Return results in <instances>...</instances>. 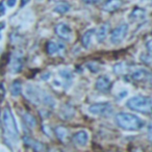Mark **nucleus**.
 <instances>
[{
  "instance_id": "nucleus-7",
  "label": "nucleus",
  "mask_w": 152,
  "mask_h": 152,
  "mask_svg": "<svg viewBox=\"0 0 152 152\" xmlns=\"http://www.w3.org/2000/svg\"><path fill=\"white\" fill-rule=\"evenodd\" d=\"M55 32L56 34L65 41H70L72 37V29L69 25H67L66 23H59L55 27Z\"/></svg>"
},
{
  "instance_id": "nucleus-5",
  "label": "nucleus",
  "mask_w": 152,
  "mask_h": 152,
  "mask_svg": "<svg viewBox=\"0 0 152 152\" xmlns=\"http://www.w3.org/2000/svg\"><path fill=\"white\" fill-rule=\"evenodd\" d=\"M89 112L95 116L108 117L114 113V106L108 102H99V103L92 104L89 107Z\"/></svg>"
},
{
  "instance_id": "nucleus-32",
  "label": "nucleus",
  "mask_w": 152,
  "mask_h": 152,
  "mask_svg": "<svg viewBox=\"0 0 152 152\" xmlns=\"http://www.w3.org/2000/svg\"><path fill=\"white\" fill-rule=\"evenodd\" d=\"M0 39H1V36H0Z\"/></svg>"
},
{
  "instance_id": "nucleus-13",
  "label": "nucleus",
  "mask_w": 152,
  "mask_h": 152,
  "mask_svg": "<svg viewBox=\"0 0 152 152\" xmlns=\"http://www.w3.org/2000/svg\"><path fill=\"white\" fill-rule=\"evenodd\" d=\"M108 30H110V24L105 23L102 24L99 28H98L97 32H96V38H97V41L99 43H102L105 41L106 37H107Z\"/></svg>"
},
{
  "instance_id": "nucleus-10",
  "label": "nucleus",
  "mask_w": 152,
  "mask_h": 152,
  "mask_svg": "<svg viewBox=\"0 0 152 152\" xmlns=\"http://www.w3.org/2000/svg\"><path fill=\"white\" fill-rule=\"evenodd\" d=\"M72 141L76 146L79 147H85L89 142V133L85 130H80L78 132H76L72 137Z\"/></svg>"
},
{
  "instance_id": "nucleus-21",
  "label": "nucleus",
  "mask_w": 152,
  "mask_h": 152,
  "mask_svg": "<svg viewBox=\"0 0 152 152\" xmlns=\"http://www.w3.org/2000/svg\"><path fill=\"white\" fill-rule=\"evenodd\" d=\"M22 91V87H21V83L18 80L14 81L13 85L11 87V92H12V95L13 96H19L21 94Z\"/></svg>"
},
{
  "instance_id": "nucleus-1",
  "label": "nucleus",
  "mask_w": 152,
  "mask_h": 152,
  "mask_svg": "<svg viewBox=\"0 0 152 152\" xmlns=\"http://www.w3.org/2000/svg\"><path fill=\"white\" fill-rule=\"evenodd\" d=\"M25 95L32 103L34 104H41L43 103L44 105L49 106V107H54L55 101L48 93L43 91L40 88L34 87V86L29 85L26 87L25 90Z\"/></svg>"
},
{
  "instance_id": "nucleus-31",
  "label": "nucleus",
  "mask_w": 152,
  "mask_h": 152,
  "mask_svg": "<svg viewBox=\"0 0 152 152\" xmlns=\"http://www.w3.org/2000/svg\"><path fill=\"white\" fill-rule=\"evenodd\" d=\"M4 27V23H0V29H2Z\"/></svg>"
},
{
  "instance_id": "nucleus-24",
  "label": "nucleus",
  "mask_w": 152,
  "mask_h": 152,
  "mask_svg": "<svg viewBox=\"0 0 152 152\" xmlns=\"http://www.w3.org/2000/svg\"><path fill=\"white\" fill-rule=\"evenodd\" d=\"M88 68H89L92 72H94V73H97V72L100 70L99 66H98L97 64H95V63H89V64H88Z\"/></svg>"
},
{
  "instance_id": "nucleus-20",
  "label": "nucleus",
  "mask_w": 152,
  "mask_h": 152,
  "mask_svg": "<svg viewBox=\"0 0 152 152\" xmlns=\"http://www.w3.org/2000/svg\"><path fill=\"white\" fill-rule=\"evenodd\" d=\"M23 119H24V122L26 123V125L28 127H30V128H34L37 126V120L32 115L26 113V114L23 115Z\"/></svg>"
},
{
  "instance_id": "nucleus-9",
  "label": "nucleus",
  "mask_w": 152,
  "mask_h": 152,
  "mask_svg": "<svg viewBox=\"0 0 152 152\" xmlns=\"http://www.w3.org/2000/svg\"><path fill=\"white\" fill-rule=\"evenodd\" d=\"M131 79L137 83H142V81H147L152 77L151 73L146 69H137L131 73Z\"/></svg>"
},
{
  "instance_id": "nucleus-23",
  "label": "nucleus",
  "mask_w": 152,
  "mask_h": 152,
  "mask_svg": "<svg viewBox=\"0 0 152 152\" xmlns=\"http://www.w3.org/2000/svg\"><path fill=\"white\" fill-rule=\"evenodd\" d=\"M59 75L63 77V79H65V80H67V81H70L73 78V75H72L71 71H69V70H67V69L61 70V71H59Z\"/></svg>"
},
{
  "instance_id": "nucleus-29",
  "label": "nucleus",
  "mask_w": 152,
  "mask_h": 152,
  "mask_svg": "<svg viewBox=\"0 0 152 152\" xmlns=\"http://www.w3.org/2000/svg\"><path fill=\"white\" fill-rule=\"evenodd\" d=\"M21 2H22V5H25L29 2V0H21Z\"/></svg>"
},
{
  "instance_id": "nucleus-26",
  "label": "nucleus",
  "mask_w": 152,
  "mask_h": 152,
  "mask_svg": "<svg viewBox=\"0 0 152 152\" xmlns=\"http://www.w3.org/2000/svg\"><path fill=\"white\" fill-rule=\"evenodd\" d=\"M83 2L87 3V4H94V3H98L102 0H83Z\"/></svg>"
},
{
  "instance_id": "nucleus-4",
  "label": "nucleus",
  "mask_w": 152,
  "mask_h": 152,
  "mask_svg": "<svg viewBox=\"0 0 152 152\" xmlns=\"http://www.w3.org/2000/svg\"><path fill=\"white\" fill-rule=\"evenodd\" d=\"M2 122H3V126H4L5 134L11 140H13V141H17L18 137H19L17 124H16V121L13 117V114H12L9 108L4 110V112H3Z\"/></svg>"
},
{
  "instance_id": "nucleus-27",
  "label": "nucleus",
  "mask_w": 152,
  "mask_h": 152,
  "mask_svg": "<svg viewBox=\"0 0 152 152\" xmlns=\"http://www.w3.org/2000/svg\"><path fill=\"white\" fill-rule=\"evenodd\" d=\"M16 2H17V0H7V7H15Z\"/></svg>"
},
{
  "instance_id": "nucleus-15",
  "label": "nucleus",
  "mask_w": 152,
  "mask_h": 152,
  "mask_svg": "<svg viewBox=\"0 0 152 152\" xmlns=\"http://www.w3.org/2000/svg\"><path fill=\"white\" fill-rule=\"evenodd\" d=\"M94 34H95V30H94V29L87 30V31L83 34V39H81V43H83V46L85 47V48L89 49L90 47H91L92 38H93Z\"/></svg>"
},
{
  "instance_id": "nucleus-17",
  "label": "nucleus",
  "mask_w": 152,
  "mask_h": 152,
  "mask_svg": "<svg viewBox=\"0 0 152 152\" xmlns=\"http://www.w3.org/2000/svg\"><path fill=\"white\" fill-rule=\"evenodd\" d=\"M130 19L132 21H137V20H143L146 17V11L141 7H137L132 11V13L130 14Z\"/></svg>"
},
{
  "instance_id": "nucleus-6",
  "label": "nucleus",
  "mask_w": 152,
  "mask_h": 152,
  "mask_svg": "<svg viewBox=\"0 0 152 152\" xmlns=\"http://www.w3.org/2000/svg\"><path fill=\"white\" fill-rule=\"evenodd\" d=\"M127 32H128V25L125 23L119 25L118 27H116L112 31L110 34V42L113 44H120L121 42H123L125 38L127 36Z\"/></svg>"
},
{
  "instance_id": "nucleus-8",
  "label": "nucleus",
  "mask_w": 152,
  "mask_h": 152,
  "mask_svg": "<svg viewBox=\"0 0 152 152\" xmlns=\"http://www.w3.org/2000/svg\"><path fill=\"white\" fill-rule=\"evenodd\" d=\"M95 87L101 93H107L110 90V88H112V80L106 75L100 76V77H98L97 80H96Z\"/></svg>"
},
{
  "instance_id": "nucleus-25",
  "label": "nucleus",
  "mask_w": 152,
  "mask_h": 152,
  "mask_svg": "<svg viewBox=\"0 0 152 152\" xmlns=\"http://www.w3.org/2000/svg\"><path fill=\"white\" fill-rule=\"evenodd\" d=\"M148 139L152 143V123H150L148 126Z\"/></svg>"
},
{
  "instance_id": "nucleus-14",
  "label": "nucleus",
  "mask_w": 152,
  "mask_h": 152,
  "mask_svg": "<svg viewBox=\"0 0 152 152\" xmlns=\"http://www.w3.org/2000/svg\"><path fill=\"white\" fill-rule=\"evenodd\" d=\"M23 140H24V143H25L26 145L30 146L32 149L37 150V151H43V150L46 149L45 146L43 145L42 143H40V142H38V141H34V140L30 139V137H25Z\"/></svg>"
},
{
  "instance_id": "nucleus-2",
  "label": "nucleus",
  "mask_w": 152,
  "mask_h": 152,
  "mask_svg": "<svg viewBox=\"0 0 152 152\" xmlns=\"http://www.w3.org/2000/svg\"><path fill=\"white\" fill-rule=\"evenodd\" d=\"M116 123L124 130L135 131L140 130L144 126V122L137 115L130 113H120L116 116Z\"/></svg>"
},
{
  "instance_id": "nucleus-3",
  "label": "nucleus",
  "mask_w": 152,
  "mask_h": 152,
  "mask_svg": "<svg viewBox=\"0 0 152 152\" xmlns=\"http://www.w3.org/2000/svg\"><path fill=\"white\" fill-rule=\"evenodd\" d=\"M126 106L137 113L149 115L152 114V98L148 96H134L127 101Z\"/></svg>"
},
{
  "instance_id": "nucleus-28",
  "label": "nucleus",
  "mask_w": 152,
  "mask_h": 152,
  "mask_svg": "<svg viewBox=\"0 0 152 152\" xmlns=\"http://www.w3.org/2000/svg\"><path fill=\"white\" fill-rule=\"evenodd\" d=\"M147 48L150 52H152V41H149V42L147 43Z\"/></svg>"
},
{
  "instance_id": "nucleus-11",
  "label": "nucleus",
  "mask_w": 152,
  "mask_h": 152,
  "mask_svg": "<svg viewBox=\"0 0 152 152\" xmlns=\"http://www.w3.org/2000/svg\"><path fill=\"white\" fill-rule=\"evenodd\" d=\"M123 2L122 0H107L102 7V10L107 13H112V12H116L122 7Z\"/></svg>"
},
{
  "instance_id": "nucleus-22",
  "label": "nucleus",
  "mask_w": 152,
  "mask_h": 152,
  "mask_svg": "<svg viewBox=\"0 0 152 152\" xmlns=\"http://www.w3.org/2000/svg\"><path fill=\"white\" fill-rule=\"evenodd\" d=\"M70 11V5L66 2H61L54 7V12L57 14H66Z\"/></svg>"
},
{
  "instance_id": "nucleus-12",
  "label": "nucleus",
  "mask_w": 152,
  "mask_h": 152,
  "mask_svg": "<svg viewBox=\"0 0 152 152\" xmlns=\"http://www.w3.org/2000/svg\"><path fill=\"white\" fill-rule=\"evenodd\" d=\"M74 115H75V110H74L73 106L70 105V104L64 105L61 108V112H59V117L63 120H71L74 117Z\"/></svg>"
},
{
  "instance_id": "nucleus-16",
  "label": "nucleus",
  "mask_w": 152,
  "mask_h": 152,
  "mask_svg": "<svg viewBox=\"0 0 152 152\" xmlns=\"http://www.w3.org/2000/svg\"><path fill=\"white\" fill-rule=\"evenodd\" d=\"M61 49H65V47L61 44H57V43H55V42H52V41L47 43L46 50H47V52H48V54L53 55L56 52H58Z\"/></svg>"
},
{
  "instance_id": "nucleus-19",
  "label": "nucleus",
  "mask_w": 152,
  "mask_h": 152,
  "mask_svg": "<svg viewBox=\"0 0 152 152\" xmlns=\"http://www.w3.org/2000/svg\"><path fill=\"white\" fill-rule=\"evenodd\" d=\"M22 66H23V61L20 56H17L13 59L12 61V72L14 73H18L22 70Z\"/></svg>"
},
{
  "instance_id": "nucleus-18",
  "label": "nucleus",
  "mask_w": 152,
  "mask_h": 152,
  "mask_svg": "<svg viewBox=\"0 0 152 152\" xmlns=\"http://www.w3.org/2000/svg\"><path fill=\"white\" fill-rule=\"evenodd\" d=\"M54 132H55V134H56V137H58L61 142H65L66 140H67L68 135H69L68 129L63 126H57L56 128L54 129Z\"/></svg>"
},
{
  "instance_id": "nucleus-30",
  "label": "nucleus",
  "mask_w": 152,
  "mask_h": 152,
  "mask_svg": "<svg viewBox=\"0 0 152 152\" xmlns=\"http://www.w3.org/2000/svg\"><path fill=\"white\" fill-rule=\"evenodd\" d=\"M0 12H1V13H4V7H3L2 4H0Z\"/></svg>"
}]
</instances>
